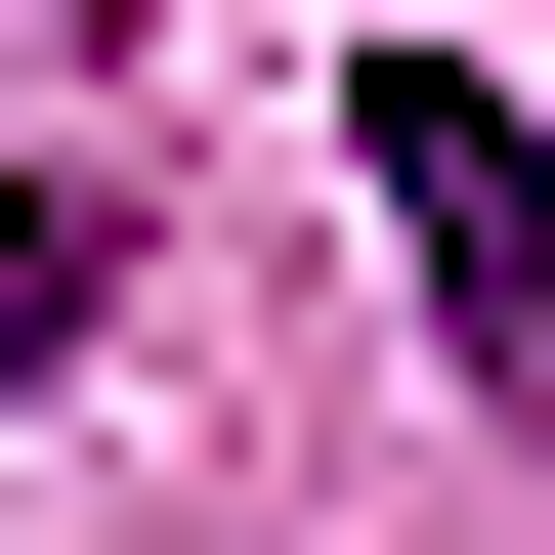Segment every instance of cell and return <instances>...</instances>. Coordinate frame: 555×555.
Segmentation results:
<instances>
[{"instance_id": "1", "label": "cell", "mask_w": 555, "mask_h": 555, "mask_svg": "<svg viewBox=\"0 0 555 555\" xmlns=\"http://www.w3.org/2000/svg\"><path fill=\"white\" fill-rule=\"evenodd\" d=\"M343 171H385V257H427V343H470V385L555 427V129H513L470 43H385V86H343Z\"/></svg>"}, {"instance_id": "2", "label": "cell", "mask_w": 555, "mask_h": 555, "mask_svg": "<svg viewBox=\"0 0 555 555\" xmlns=\"http://www.w3.org/2000/svg\"><path fill=\"white\" fill-rule=\"evenodd\" d=\"M86 299H129V214L43 171V214H0V385H86Z\"/></svg>"}]
</instances>
